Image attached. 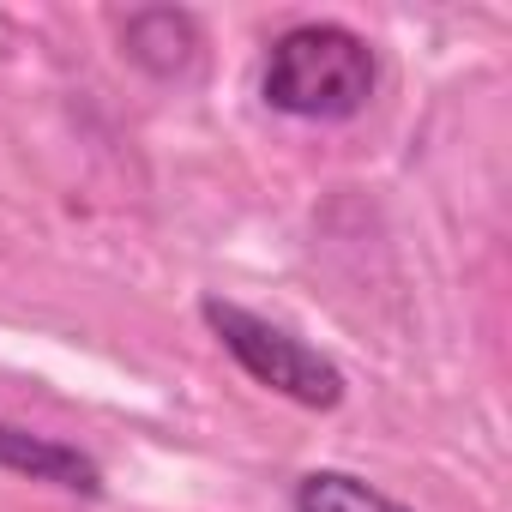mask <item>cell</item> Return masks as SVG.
Here are the masks:
<instances>
[{
    "label": "cell",
    "mask_w": 512,
    "mask_h": 512,
    "mask_svg": "<svg viewBox=\"0 0 512 512\" xmlns=\"http://www.w3.org/2000/svg\"><path fill=\"white\" fill-rule=\"evenodd\" d=\"M374 85H380V61L368 37L332 19L290 25L266 49V73H260V97L290 121H350L374 103Z\"/></svg>",
    "instance_id": "1"
},
{
    "label": "cell",
    "mask_w": 512,
    "mask_h": 512,
    "mask_svg": "<svg viewBox=\"0 0 512 512\" xmlns=\"http://www.w3.org/2000/svg\"><path fill=\"white\" fill-rule=\"evenodd\" d=\"M296 512H410L404 500H392L386 488H374L356 470H308L296 482Z\"/></svg>",
    "instance_id": "5"
},
{
    "label": "cell",
    "mask_w": 512,
    "mask_h": 512,
    "mask_svg": "<svg viewBox=\"0 0 512 512\" xmlns=\"http://www.w3.org/2000/svg\"><path fill=\"white\" fill-rule=\"evenodd\" d=\"M199 320L211 326V338L241 362V374L253 386H266L302 410H338L344 404V368L332 356H320L314 344H302L296 332L272 326L266 314H253L241 302H223V296H205L199 302Z\"/></svg>",
    "instance_id": "2"
},
{
    "label": "cell",
    "mask_w": 512,
    "mask_h": 512,
    "mask_svg": "<svg viewBox=\"0 0 512 512\" xmlns=\"http://www.w3.org/2000/svg\"><path fill=\"white\" fill-rule=\"evenodd\" d=\"M121 49L151 79H181L199 61V19L181 13V7H139L121 25Z\"/></svg>",
    "instance_id": "4"
},
{
    "label": "cell",
    "mask_w": 512,
    "mask_h": 512,
    "mask_svg": "<svg viewBox=\"0 0 512 512\" xmlns=\"http://www.w3.org/2000/svg\"><path fill=\"white\" fill-rule=\"evenodd\" d=\"M0 470L13 476H31V482H49V488H67L79 500H97L103 494V464L55 434H31L19 422L0 416Z\"/></svg>",
    "instance_id": "3"
}]
</instances>
